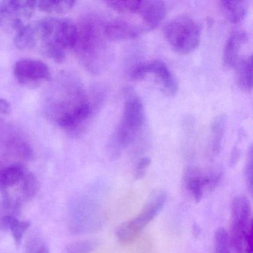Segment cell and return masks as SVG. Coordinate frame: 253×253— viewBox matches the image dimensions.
I'll return each instance as SVG.
<instances>
[{
  "label": "cell",
  "mask_w": 253,
  "mask_h": 253,
  "mask_svg": "<svg viewBox=\"0 0 253 253\" xmlns=\"http://www.w3.org/2000/svg\"><path fill=\"white\" fill-rule=\"evenodd\" d=\"M27 171L25 166L19 163L2 167L0 169V193L18 183Z\"/></svg>",
  "instance_id": "ac0fdd59"
},
{
  "label": "cell",
  "mask_w": 253,
  "mask_h": 253,
  "mask_svg": "<svg viewBox=\"0 0 253 253\" xmlns=\"http://www.w3.org/2000/svg\"><path fill=\"white\" fill-rule=\"evenodd\" d=\"M164 34L167 42L177 54H188L198 46L201 41V27L193 19L180 16L165 25Z\"/></svg>",
  "instance_id": "5b68a950"
},
{
  "label": "cell",
  "mask_w": 253,
  "mask_h": 253,
  "mask_svg": "<svg viewBox=\"0 0 253 253\" xmlns=\"http://www.w3.org/2000/svg\"><path fill=\"white\" fill-rule=\"evenodd\" d=\"M253 225L250 201L245 196L234 198L231 207V224L229 233L231 249L235 253H244V241Z\"/></svg>",
  "instance_id": "52a82bcc"
},
{
  "label": "cell",
  "mask_w": 253,
  "mask_h": 253,
  "mask_svg": "<svg viewBox=\"0 0 253 253\" xmlns=\"http://www.w3.org/2000/svg\"><path fill=\"white\" fill-rule=\"evenodd\" d=\"M244 253H253V226L247 231L244 241Z\"/></svg>",
  "instance_id": "f546056e"
},
{
  "label": "cell",
  "mask_w": 253,
  "mask_h": 253,
  "mask_svg": "<svg viewBox=\"0 0 253 253\" xmlns=\"http://www.w3.org/2000/svg\"><path fill=\"white\" fill-rule=\"evenodd\" d=\"M151 163L152 161L149 157H143L139 160L134 169V176L135 180H141L144 177L146 171L151 165Z\"/></svg>",
  "instance_id": "4316f807"
},
{
  "label": "cell",
  "mask_w": 253,
  "mask_h": 253,
  "mask_svg": "<svg viewBox=\"0 0 253 253\" xmlns=\"http://www.w3.org/2000/svg\"><path fill=\"white\" fill-rule=\"evenodd\" d=\"M154 75L161 90L169 97H172L178 91V84L168 66L160 60L143 62L133 69L131 78L133 81H140L149 75Z\"/></svg>",
  "instance_id": "9c48e42d"
},
{
  "label": "cell",
  "mask_w": 253,
  "mask_h": 253,
  "mask_svg": "<svg viewBox=\"0 0 253 253\" xmlns=\"http://www.w3.org/2000/svg\"><path fill=\"white\" fill-rule=\"evenodd\" d=\"M239 149L238 148H235L234 150L232 151V155H231L230 157V161H229V164H230L231 167H234V166L236 165L237 163L239 161Z\"/></svg>",
  "instance_id": "1f68e13d"
},
{
  "label": "cell",
  "mask_w": 253,
  "mask_h": 253,
  "mask_svg": "<svg viewBox=\"0 0 253 253\" xmlns=\"http://www.w3.org/2000/svg\"><path fill=\"white\" fill-rule=\"evenodd\" d=\"M31 226V223L28 220H21L17 218V216H13L10 219L8 224L9 229L17 246L20 245L25 234Z\"/></svg>",
  "instance_id": "603a6c76"
},
{
  "label": "cell",
  "mask_w": 253,
  "mask_h": 253,
  "mask_svg": "<svg viewBox=\"0 0 253 253\" xmlns=\"http://www.w3.org/2000/svg\"><path fill=\"white\" fill-rule=\"evenodd\" d=\"M104 32L109 41H124L135 39L148 30L143 23L117 18L105 23Z\"/></svg>",
  "instance_id": "4fadbf2b"
},
{
  "label": "cell",
  "mask_w": 253,
  "mask_h": 253,
  "mask_svg": "<svg viewBox=\"0 0 253 253\" xmlns=\"http://www.w3.org/2000/svg\"><path fill=\"white\" fill-rule=\"evenodd\" d=\"M220 7L228 21L234 24L242 22L247 15V6L241 1H221Z\"/></svg>",
  "instance_id": "44dd1931"
},
{
  "label": "cell",
  "mask_w": 253,
  "mask_h": 253,
  "mask_svg": "<svg viewBox=\"0 0 253 253\" xmlns=\"http://www.w3.org/2000/svg\"><path fill=\"white\" fill-rule=\"evenodd\" d=\"M167 14V7L162 1H141L137 15L141 17L142 23L148 32L158 27Z\"/></svg>",
  "instance_id": "5bb4252c"
},
{
  "label": "cell",
  "mask_w": 253,
  "mask_h": 253,
  "mask_svg": "<svg viewBox=\"0 0 253 253\" xmlns=\"http://www.w3.org/2000/svg\"><path fill=\"white\" fill-rule=\"evenodd\" d=\"M244 175H245L247 187L250 189V190H251L252 180H253V152H252V149H250L248 158H247V162H246Z\"/></svg>",
  "instance_id": "f1b7e54d"
},
{
  "label": "cell",
  "mask_w": 253,
  "mask_h": 253,
  "mask_svg": "<svg viewBox=\"0 0 253 253\" xmlns=\"http://www.w3.org/2000/svg\"><path fill=\"white\" fill-rule=\"evenodd\" d=\"M28 253H49L48 247L37 238L31 240L27 246Z\"/></svg>",
  "instance_id": "83f0119b"
},
{
  "label": "cell",
  "mask_w": 253,
  "mask_h": 253,
  "mask_svg": "<svg viewBox=\"0 0 253 253\" xmlns=\"http://www.w3.org/2000/svg\"><path fill=\"white\" fill-rule=\"evenodd\" d=\"M167 200V193L164 189L152 191L140 212L124 222L117 229L116 235L119 242L125 246L135 242L145 228L161 212Z\"/></svg>",
  "instance_id": "277c9868"
},
{
  "label": "cell",
  "mask_w": 253,
  "mask_h": 253,
  "mask_svg": "<svg viewBox=\"0 0 253 253\" xmlns=\"http://www.w3.org/2000/svg\"><path fill=\"white\" fill-rule=\"evenodd\" d=\"M105 23L100 17L91 16L78 26L75 48L86 66L93 72L103 69L107 60L109 40L105 35Z\"/></svg>",
  "instance_id": "7a4b0ae2"
},
{
  "label": "cell",
  "mask_w": 253,
  "mask_h": 253,
  "mask_svg": "<svg viewBox=\"0 0 253 253\" xmlns=\"http://www.w3.org/2000/svg\"><path fill=\"white\" fill-rule=\"evenodd\" d=\"M183 181L185 187L194 201L200 202L204 197V191L207 189V173H204L198 167H187L183 174Z\"/></svg>",
  "instance_id": "2e32d148"
},
{
  "label": "cell",
  "mask_w": 253,
  "mask_h": 253,
  "mask_svg": "<svg viewBox=\"0 0 253 253\" xmlns=\"http://www.w3.org/2000/svg\"><path fill=\"white\" fill-rule=\"evenodd\" d=\"M91 103L87 99L70 112L63 114L55 120L62 128L72 131L84 125L88 121L91 116Z\"/></svg>",
  "instance_id": "9a60e30c"
},
{
  "label": "cell",
  "mask_w": 253,
  "mask_h": 253,
  "mask_svg": "<svg viewBox=\"0 0 253 253\" xmlns=\"http://www.w3.org/2000/svg\"><path fill=\"white\" fill-rule=\"evenodd\" d=\"M141 1H107L109 8L121 14H133L137 15Z\"/></svg>",
  "instance_id": "cb8c5ba5"
},
{
  "label": "cell",
  "mask_w": 253,
  "mask_h": 253,
  "mask_svg": "<svg viewBox=\"0 0 253 253\" xmlns=\"http://www.w3.org/2000/svg\"><path fill=\"white\" fill-rule=\"evenodd\" d=\"M144 122V106L141 100L132 90L127 89L122 116L109 146L112 157H118L136 140Z\"/></svg>",
  "instance_id": "3957f363"
},
{
  "label": "cell",
  "mask_w": 253,
  "mask_h": 253,
  "mask_svg": "<svg viewBox=\"0 0 253 253\" xmlns=\"http://www.w3.org/2000/svg\"><path fill=\"white\" fill-rule=\"evenodd\" d=\"M214 253H231L229 233L223 227L217 229L214 235Z\"/></svg>",
  "instance_id": "d4e9b609"
},
{
  "label": "cell",
  "mask_w": 253,
  "mask_h": 253,
  "mask_svg": "<svg viewBox=\"0 0 253 253\" xmlns=\"http://www.w3.org/2000/svg\"><path fill=\"white\" fill-rule=\"evenodd\" d=\"M97 247V243L92 241H79L71 243L63 253H90Z\"/></svg>",
  "instance_id": "484cf974"
},
{
  "label": "cell",
  "mask_w": 253,
  "mask_h": 253,
  "mask_svg": "<svg viewBox=\"0 0 253 253\" xmlns=\"http://www.w3.org/2000/svg\"><path fill=\"white\" fill-rule=\"evenodd\" d=\"M227 118L226 115L221 114L213 120L211 124V145H210V154L211 157L217 156L221 149L222 142L226 130Z\"/></svg>",
  "instance_id": "ffe728a7"
},
{
  "label": "cell",
  "mask_w": 253,
  "mask_h": 253,
  "mask_svg": "<svg viewBox=\"0 0 253 253\" xmlns=\"http://www.w3.org/2000/svg\"><path fill=\"white\" fill-rule=\"evenodd\" d=\"M5 167V165H3V164H2V161H0V169L2 168V167Z\"/></svg>",
  "instance_id": "d6a6232c"
},
{
  "label": "cell",
  "mask_w": 253,
  "mask_h": 253,
  "mask_svg": "<svg viewBox=\"0 0 253 253\" xmlns=\"http://www.w3.org/2000/svg\"><path fill=\"white\" fill-rule=\"evenodd\" d=\"M0 152L5 156L20 161H29L33 151L15 130L4 126L0 129Z\"/></svg>",
  "instance_id": "7c38bea8"
},
{
  "label": "cell",
  "mask_w": 253,
  "mask_h": 253,
  "mask_svg": "<svg viewBox=\"0 0 253 253\" xmlns=\"http://www.w3.org/2000/svg\"><path fill=\"white\" fill-rule=\"evenodd\" d=\"M14 75L20 84L35 85L47 82L51 78L49 67L44 62L33 59H23L16 63Z\"/></svg>",
  "instance_id": "8fae6325"
},
{
  "label": "cell",
  "mask_w": 253,
  "mask_h": 253,
  "mask_svg": "<svg viewBox=\"0 0 253 253\" xmlns=\"http://www.w3.org/2000/svg\"><path fill=\"white\" fill-rule=\"evenodd\" d=\"M253 57L252 55L240 59L236 68V83L240 89L250 92L253 89Z\"/></svg>",
  "instance_id": "d6986e66"
},
{
  "label": "cell",
  "mask_w": 253,
  "mask_h": 253,
  "mask_svg": "<svg viewBox=\"0 0 253 253\" xmlns=\"http://www.w3.org/2000/svg\"><path fill=\"white\" fill-rule=\"evenodd\" d=\"M36 9L48 14H63L70 11L75 7L76 2L71 0H39L35 1Z\"/></svg>",
  "instance_id": "7402d4cb"
},
{
  "label": "cell",
  "mask_w": 253,
  "mask_h": 253,
  "mask_svg": "<svg viewBox=\"0 0 253 253\" xmlns=\"http://www.w3.org/2000/svg\"><path fill=\"white\" fill-rule=\"evenodd\" d=\"M78 40V26L66 19H42L29 23L19 31L14 43L20 50L38 48L57 63L66 58V51L75 48Z\"/></svg>",
  "instance_id": "6da1fadb"
},
{
  "label": "cell",
  "mask_w": 253,
  "mask_h": 253,
  "mask_svg": "<svg viewBox=\"0 0 253 253\" xmlns=\"http://www.w3.org/2000/svg\"><path fill=\"white\" fill-rule=\"evenodd\" d=\"M36 7L35 1L5 0L0 2V28L8 32H17L28 24Z\"/></svg>",
  "instance_id": "ba28073f"
},
{
  "label": "cell",
  "mask_w": 253,
  "mask_h": 253,
  "mask_svg": "<svg viewBox=\"0 0 253 253\" xmlns=\"http://www.w3.org/2000/svg\"><path fill=\"white\" fill-rule=\"evenodd\" d=\"M249 37L244 31H236L231 34L225 43L223 51V63L228 68H235L240 60L241 47L248 42Z\"/></svg>",
  "instance_id": "e0dca14e"
},
{
  "label": "cell",
  "mask_w": 253,
  "mask_h": 253,
  "mask_svg": "<svg viewBox=\"0 0 253 253\" xmlns=\"http://www.w3.org/2000/svg\"><path fill=\"white\" fill-rule=\"evenodd\" d=\"M38 190V181L33 173L28 170L23 178L2 192V201L16 214L25 204L30 202Z\"/></svg>",
  "instance_id": "30bf717a"
},
{
  "label": "cell",
  "mask_w": 253,
  "mask_h": 253,
  "mask_svg": "<svg viewBox=\"0 0 253 253\" xmlns=\"http://www.w3.org/2000/svg\"><path fill=\"white\" fill-rule=\"evenodd\" d=\"M102 213L98 204L91 198L74 200L69 209V229L73 234L94 232L100 227Z\"/></svg>",
  "instance_id": "8992f818"
},
{
  "label": "cell",
  "mask_w": 253,
  "mask_h": 253,
  "mask_svg": "<svg viewBox=\"0 0 253 253\" xmlns=\"http://www.w3.org/2000/svg\"><path fill=\"white\" fill-rule=\"evenodd\" d=\"M11 112V106L6 100L0 98V119L8 116Z\"/></svg>",
  "instance_id": "4dcf8cb0"
}]
</instances>
